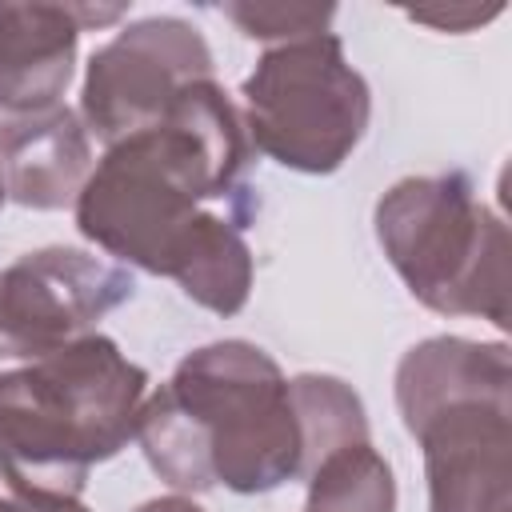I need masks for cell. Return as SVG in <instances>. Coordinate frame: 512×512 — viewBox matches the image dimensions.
I'll return each instance as SVG.
<instances>
[{
	"label": "cell",
	"mask_w": 512,
	"mask_h": 512,
	"mask_svg": "<svg viewBox=\"0 0 512 512\" xmlns=\"http://www.w3.org/2000/svg\"><path fill=\"white\" fill-rule=\"evenodd\" d=\"M128 268L84 248H36L0 268V360L60 352L132 300Z\"/></svg>",
	"instance_id": "ba28073f"
},
{
	"label": "cell",
	"mask_w": 512,
	"mask_h": 512,
	"mask_svg": "<svg viewBox=\"0 0 512 512\" xmlns=\"http://www.w3.org/2000/svg\"><path fill=\"white\" fill-rule=\"evenodd\" d=\"M4 200H8V196H4V184H0V204H4Z\"/></svg>",
	"instance_id": "e0dca14e"
},
{
	"label": "cell",
	"mask_w": 512,
	"mask_h": 512,
	"mask_svg": "<svg viewBox=\"0 0 512 512\" xmlns=\"http://www.w3.org/2000/svg\"><path fill=\"white\" fill-rule=\"evenodd\" d=\"M0 512H92L80 500H28V496H0Z\"/></svg>",
	"instance_id": "9a60e30c"
},
{
	"label": "cell",
	"mask_w": 512,
	"mask_h": 512,
	"mask_svg": "<svg viewBox=\"0 0 512 512\" xmlns=\"http://www.w3.org/2000/svg\"><path fill=\"white\" fill-rule=\"evenodd\" d=\"M240 100L248 144L308 176L336 172L364 140L372 116V92L332 32L268 48L244 76Z\"/></svg>",
	"instance_id": "8992f818"
},
{
	"label": "cell",
	"mask_w": 512,
	"mask_h": 512,
	"mask_svg": "<svg viewBox=\"0 0 512 512\" xmlns=\"http://www.w3.org/2000/svg\"><path fill=\"white\" fill-rule=\"evenodd\" d=\"M248 40H300V36H316L328 32L336 8H312V4H224L220 8Z\"/></svg>",
	"instance_id": "4fadbf2b"
},
{
	"label": "cell",
	"mask_w": 512,
	"mask_h": 512,
	"mask_svg": "<svg viewBox=\"0 0 512 512\" xmlns=\"http://www.w3.org/2000/svg\"><path fill=\"white\" fill-rule=\"evenodd\" d=\"M304 480L308 512H396V476L372 440L340 444Z\"/></svg>",
	"instance_id": "8fae6325"
},
{
	"label": "cell",
	"mask_w": 512,
	"mask_h": 512,
	"mask_svg": "<svg viewBox=\"0 0 512 512\" xmlns=\"http://www.w3.org/2000/svg\"><path fill=\"white\" fill-rule=\"evenodd\" d=\"M372 224L424 308L508 328V228L464 172L396 180L376 200Z\"/></svg>",
	"instance_id": "5b68a950"
},
{
	"label": "cell",
	"mask_w": 512,
	"mask_h": 512,
	"mask_svg": "<svg viewBox=\"0 0 512 512\" xmlns=\"http://www.w3.org/2000/svg\"><path fill=\"white\" fill-rule=\"evenodd\" d=\"M124 4H0V112L60 104L80 32L116 24Z\"/></svg>",
	"instance_id": "9c48e42d"
},
{
	"label": "cell",
	"mask_w": 512,
	"mask_h": 512,
	"mask_svg": "<svg viewBox=\"0 0 512 512\" xmlns=\"http://www.w3.org/2000/svg\"><path fill=\"white\" fill-rule=\"evenodd\" d=\"M136 440L176 492L216 484L256 496L304 472V436L280 364L248 340L188 352L168 384L144 396Z\"/></svg>",
	"instance_id": "7a4b0ae2"
},
{
	"label": "cell",
	"mask_w": 512,
	"mask_h": 512,
	"mask_svg": "<svg viewBox=\"0 0 512 512\" xmlns=\"http://www.w3.org/2000/svg\"><path fill=\"white\" fill-rule=\"evenodd\" d=\"M92 172V140L68 104L0 120V184L20 208L56 212L76 204Z\"/></svg>",
	"instance_id": "30bf717a"
},
{
	"label": "cell",
	"mask_w": 512,
	"mask_h": 512,
	"mask_svg": "<svg viewBox=\"0 0 512 512\" xmlns=\"http://www.w3.org/2000/svg\"><path fill=\"white\" fill-rule=\"evenodd\" d=\"M212 80V48L180 16H144L92 48L80 84V120L104 148L148 128L180 88Z\"/></svg>",
	"instance_id": "52a82bcc"
},
{
	"label": "cell",
	"mask_w": 512,
	"mask_h": 512,
	"mask_svg": "<svg viewBox=\"0 0 512 512\" xmlns=\"http://www.w3.org/2000/svg\"><path fill=\"white\" fill-rule=\"evenodd\" d=\"M288 388H292V404H296L300 436H304V472L300 476H308L316 468V460H324L340 444L368 440L364 404L352 392V384H344L340 376L304 372V376H292Z\"/></svg>",
	"instance_id": "7c38bea8"
},
{
	"label": "cell",
	"mask_w": 512,
	"mask_h": 512,
	"mask_svg": "<svg viewBox=\"0 0 512 512\" xmlns=\"http://www.w3.org/2000/svg\"><path fill=\"white\" fill-rule=\"evenodd\" d=\"M396 408L424 452L428 512H512L508 344L428 336L396 364Z\"/></svg>",
	"instance_id": "277c9868"
},
{
	"label": "cell",
	"mask_w": 512,
	"mask_h": 512,
	"mask_svg": "<svg viewBox=\"0 0 512 512\" xmlns=\"http://www.w3.org/2000/svg\"><path fill=\"white\" fill-rule=\"evenodd\" d=\"M492 16H500V4H492V8H412L408 12V20H416V24H432V28H440V32H468V28H476V24H484V20H492Z\"/></svg>",
	"instance_id": "5bb4252c"
},
{
	"label": "cell",
	"mask_w": 512,
	"mask_h": 512,
	"mask_svg": "<svg viewBox=\"0 0 512 512\" xmlns=\"http://www.w3.org/2000/svg\"><path fill=\"white\" fill-rule=\"evenodd\" d=\"M136 512H204V508H200L192 496H180V492H176V496H156V500H144Z\"/></svg>",
	"instance_id": "2e32d148"
},
{
	"label": "cell",
	"mask_w": 512,
	"mask_h": 512,
	"mask_svg": "<svg viewBox=\"0 0 512 512\" xmlns=\"http://www.w3.org/2000/svg\"><path fill=\"white\" fill-rule=\"evenodd\" d=\"M148 372L92 332L0 372V480L28 500H80L88 472L136 440Z\"/></svg>",
	"instance_id": "3957f363"
},
{
	"label": "cell",
	"mask_w": 512,
	"mask_h": 512,
	"mask_svg": "<svg viewBox=\"0 0 512 512\" xmlns=\"http://www.w3.org/2000/svg\"><path fill=\"white\" fill-rule=\"evenodd\" d=\"M252 144L240 108L216 80H196L148 128L116 140L92 164L72 212L76 232L120 264L180 284L216 316H236L252 292L256 220Z\"/></svg>",
	"instance_id": "6da1fadb"
}]
</instances>
